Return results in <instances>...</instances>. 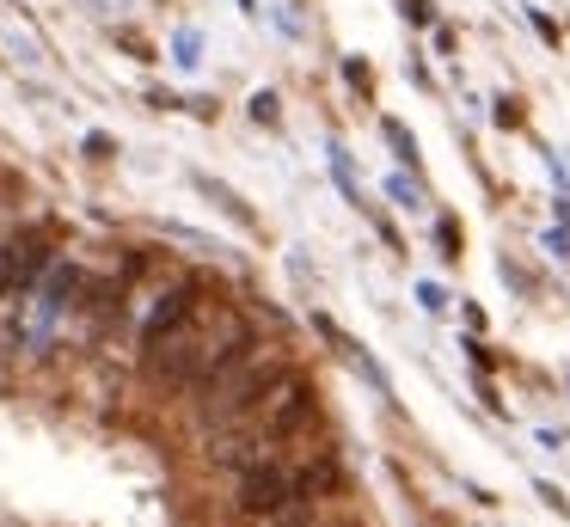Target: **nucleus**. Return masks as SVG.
I'll return each mask as SVG.
<instances>
[{
  "label": "nucleus",
  "mask_w": 570,
  "mask_h": 527,
  "mask_svg": "<svg viewBox=\"0 0 570 527\" xmlns=\"http://www.w3.org/2000/svg\"><path fill=\"white\" fill-rule=\"evenodd\" d=\"M234 502H239V515L276 521V515L301 509V472H295V466H283V460L271 453V460H258V466H246V472H239Z\"/></svg>",
  "instance_id": "obj_1"
},
{
  "label": "nucleus",
  "mask_w": 570,
  "mask_h": 527,
  "mask_svg": "<svg viewBox=\"0 0 570 527\" xmlns=\"http://www.w3.org/2000/svg\"><path fill=\"white\" fill-rule=\"evenodd\" d=\"M203 294H209V282L203 276H185V282H173V289L154 301V313L141 319V355H154L166 338H178L185 325H197V313H203Z\"/></svg>",
  "instance_id": "obj_2"
},
{
  "label": "nucleus",
  "mask_w": 570,
  "mask_h": 527,
  "mask_svg": "<svg viewBox=\"0 0 570 527\" xmlns=\"http://www.w3.org/2000/svg\"><path fill=\"white\" fill-rule=\"evenodd\" d=\"M50 252H56L50 227H26V233H13V240L0 245V301L19 294V289H31L38 276H50V264H56Z\"/></svg>",
  "instance_id": "obj_3"
},
{
  "label": "nucleus",
  "mask_w": 570,
  "mask_h": 527,
  "mask_svg": "<svg viewBox=\"0 0 570 527\" xmlns=\"http://www.w3.org/2000/svg\"><path fill=\"white\" fill-rule=\"evenodd\" d=\"M313 417H320V404H313V387H307L301 374H288L283 387L264 399V411L252 417V429H258L264 441H288V436H301Z\"/></svg>",
  "instance_id": "obj_4"
},
{
  "label": "nucleus",
  "mask_w": 570,
  "mask_h": 527,
  "mask_svg": "<svg viewBox=\"0 0 570 527\" xmlns=\"http://www.w3.org/2000/svg\"><path fill=\"white\" fill-rule=\"evenodd\" d=\"M295 472H301V502H320L325 490H337V485H344L337 460H307V466H295Z\"/></svg>",
  "instance_id": "obj_5"
},
{
  "label": "nucleus",
  "mask_w": 570,
  "mask_h": 527,
  "mask_svg": "<svg viewBox=\"0 0 570 527\" xmlns=\"http://www.w3.org/2000/svg\"><path fill=\"white\" fill-rule=\"evenodd\" d=\"M197 191H203V196H209V203H215V208H227V215H234V221H239V227H258V215H252V208H246V203H239V196H234V191H227V184H222V178H209V172H197Z\"/></svg>",
  "instance_id": "obj_6"
},
{
  "label": "nucleus",
  "mask_w": 570,
  "mask_h": 527,
  "mask_svg": "<svg viewBox=\"0 0 570 527\" xmlns=\"http://www.w3.org/2000/svg\"><path fill=\"white\" fill-rule=\"evenodd\" d=\"M325 159H332V178H337V191H344L356 208H368V203H362V184H356V166H350L344 141H332V147H325Z\"/></svg>",
  "instance_id": "obj_7"
},
{
  "label": "nucleus",
  "mask_w": 570,
  "mask_h": 527,
  "mask_svg": "<svg viewBox=\"0 0 570 527\" xmlns=\"http://www.w3.org/2000/svg\"><path fill=\"white\" fill-rule=\"evenodd\" d=\"M381 135H386V147L399 154V166H417V141H411V129L399 117H381Z\"/></svg>",
  "instance_id": "obj_8"
},
{
  "label": "nucleus",
  "mask_w": 570,
  "mask_h": 527,
  "mask_svg": "<svg viewBox=\"0 0 570 527\" xmlns=\"http://www.w3.org/2000/svg\"><path fill=\"white\" fill-rule=\"evenodd\" d=\"M386 196H393L399 208H423V191L405 178V172H393V178H386Z\"/></svg>",
  "instance_id": "obj_9"
},
{
  "label": "nucleus",
  "mask_w": 570,
  "mask_h": 527,
  "mask_svg": "<svg viewBox=\"0 0 570 527\" xmlns=\"http://www.w3.org/2000/svg\"><path fill=\"white\" fill-rule=\"evenodd\" d=\"M197 49H203L197 31H178V37H173V61H178V68H197V61H203Z\"/></svg>",
  "instance_id": "obj_10"
},
{
  "label": "nucleus",
  "mask_w": 570,
  "mask_h": 527,
  "mask_svg": "<svg viewBox=\"0 0 570 527\" xmlns=\"http://www.w3.org/2000/svg\"><path fill=\"white\" fill-rule=\"evenodd\" d=\"M417 301H423V313H448V289H442V282H417Z\"/></svg>",
  "instance_id": "obj_11"
},
{
  "label": "nucleus",
  "mask_w": 570,
  "mask_h": 527,
  "mask_svg": "<svg viewBox=\"0 0 570 527\" xmlns=\"http://www.w3.org/2000/svg\"><path fill=\"white\" fill-rule=\"evenodd\" d=\"M435 245H442V257H460V227H454V221H435Z\"/></svg>",
  "instance_id": "obj_12"
},
{
  "label": "nucleus",
  "mask_w": 570,
  "mask_h": 527,
  "mask_svg": "<svg viewBox=\"0 0 570 527\" xmlns=\"http://www.w3.org/2000/svg\"><path fill=\"white\" fill-rule=\"evenodd\" d=\"M344 80L356 86V92H368V86H374V80H368V61H362V56H350V61H344Z\"/></svg>",
  "instance_id": "obj_13"
},
{
  "label": "nucleus",
  "mask_w": 570,
  "mask_h": 527,
  "mask_svg": "<svg viewBox=\"0 0 570 527\" xmlns=\"http://www.w3.org/2000/svg\"><path fill=\"white\" fill-rule=\"evenodd\" d=\"M252 123H276V92H252Z\"/></svg>",
  "instance_id": "obj_14"
},
{
  "label": "nucleus",
  "mask_w": 570,
  "mask_h": 527,
  "mask_svg": "<svg viewBox=\"0 0 570 527\" xmlns=\"http://www.w3.org/2000/svg\"><path fill=\"white\" fill-rule=\"evenodd\" d=\"M111 154H117V141H111L105 129H92V135H87V159H111Z\"/></svg>",
  "instance_id": "obj_15"
},
{
  "label": "nucleus",
  "mask_w": 570,
  "mask_h": 527,
  "mask_svg": "<svg viewBox=\"0 0 570 527\" xmlns=\"http://www.w3.org/2000/svg\"><path fill=\"white\" fill-rule=\"evenodd\" d=\"M405 19H411V25H430L435 7H430V0H405Z\"/></svg>",
  "instance_id": "obj_16"
},
{
  "label": "nucleus",
  "mask_w": 570,
  "mask_h": 527,
  "mask_svg": "<svg viewBox=\"0 0 570 527\" xmlns=\"http://www.w3.org/2000/svg\"><path fill=\"white\" fill-rule=\"evenodd\" d=\"M466 355H472V368H479V374L491 368V350H484V343H472V338H466Z\"/></svg>",
  "instance_id": "obj_17"
},
{
  "label": "nucleus",
  "mask_w": 570,
  "mask_h": 527,
  "mask_svg": "<svg viewBox=\"0 0 570 527\" xmlns=\"http://www.w3.org/2000/svg\"><path fill=\"white\" fill-rule=\"evenodd\" d=\"M99 7H117V0H99Z\"/></svg>",
  "instance_id": "obj_18"
}]
</instances>
